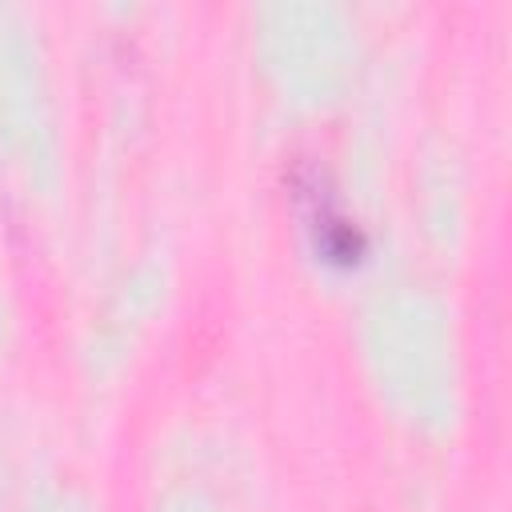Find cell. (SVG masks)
Returning a JSON list of instances; mask_svg holds the SVG:
<instances>
[{"instance_id": "obj_1", "label": "cell", "mask_w": 512, "mask_h": 512, "mask_svg": "<svg viewBox=\"0 0 512 512\" xmlns=\"http://www.w3.org/2000/svg\"><path fill=\"white\" fill-rule=\"evenodd\" d=\"M316 200V212H312V232H316V248L328 256V260H356L364 252V232L344 216L336 212L332 204H324V196H312Z\"/></svg>"}]
</instances>
